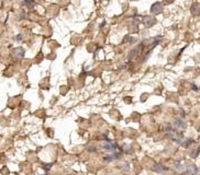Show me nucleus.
Instances as JSON below:
<instances>
[{"label":"nucleus","instance_id":"6","mask_svg":"<svg viewBox=\"0 0 200 175\" xmlns=\"http://www.w3.org/2000/svg\"><path fill=\"white\" fill-rule=\"evenodd\" d=\"M22 38H23V36L21 34H19L18 36H15V41H21Z\"/></svg>","mask_w":200,"mask_h":175},{"label":"nucleus","instance_id":"4","mask_svg":"<svg viewBox=\"0 0 200 175\" xmlns=\"http://www.w3.org/2000/svg\"><path fill=\"white\" fill-rule=\"evenodd\" d=\"M117 154H111V155H107V157H103V161L106 162H110V161H114L117 159Z\"/></svg>","mask_w":200,"mask_h":175},{"label":"nucleus","instance_id":"2","mask_svg":"<svg viewBox=\"0 0 200 175\" xmlns=\"http://www.w3.org/2000/svg\"><path fill=\"white\" fill-rule=\"evenodd\" d=\"M13 55H14V57H17L18 59L23 58V57H24V49L22 48V47H17V48L13 50Z\"/></svg>","mask_w":200,"mask_h":175},{"label":"nucleus","instance_id":"1","mask_svg":"<svg viewBox=\"0 0 200 175\" xmlns=\"http://www.w3.org/2000/svg\"><path fill=\"white\" fill-rule=\"evenodd\" d=\"M102 148H103L105 150H109V151H115L117 146H115L114 143H112V142H110V141H107V142L102 143Z\"/></svg>","mask_w":200,"mask_h":175},{"label":"nucleus","instance_id":"3","mask_svg":"<svg viewBox=\"0 0 200 175\" xmlns=\"http://www.w3.org/2000/svg\"><path fill=\"white\" fill-rule=\"evenodd\" d=\"M154 23H155V19H153L152 17H146V18L144 19V24H145L147 28L152 26Z\"/></svg>","mask_w":200,"mask_h":175},{"label":"nucleus","instance_id":"5","mask_svg":"<svg viewBox=\"0 0 200 175\" xmlns=\"http://www.w3.org/2000/svg\"><path fill=\"white\" fill-rule=\"evenodd\" d=\"M188 172L189 173H196L197 172V168H195V165H191V166L188 168Z\"/></svg>","mask_w":200,"mask_h":175},{"label":"nucleus","instance_id":"7","mask_svg":"<svg viewBox=\"0 0 200 175\" xmlns=\"http://www.w3.org/2000/svg\"><path fill=\"white\" fill-rule=\"evenodd\" d=\"M34 2H32V1H25V2H23V5H33Z\"/></svg>","mask_w":200,"mask_h":175}]
</instances>
